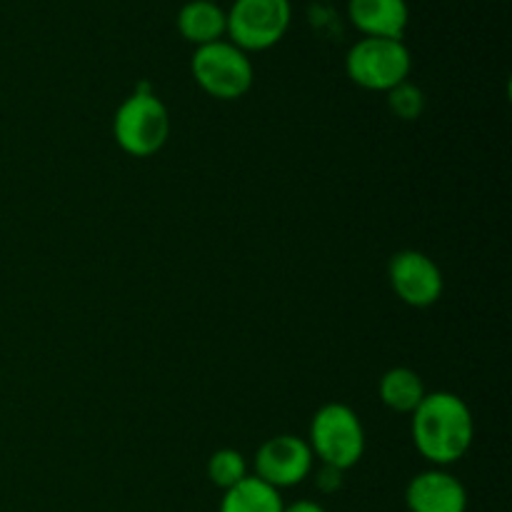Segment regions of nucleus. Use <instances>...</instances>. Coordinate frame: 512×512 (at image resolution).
Returning a JSON list of instances; mask_svg holds the SVG:
<instances>
[{
  "label": "nucleus",
  "instance_id": "nucleus-1",
  "mask_svg": "<svg viewBox=\"0 0 512 512\" xmlns=\"http://www.w3.org/2000/svg\"><path fill=\"white\" fill-rule=\"evenodd\" d=\"M413 443L415 450L433 468H448L460 463L473 448L475 420L460 395L448 390H435L423 398L413 410Z\"/></svg>",
  "mask_w": 512,
  "mask_h": 512
},
{
  "label": "nucleus",
  "instance_id": "nucleus-2",
  "mask_svg": "<svg viewBox=\"0 0 512 512\" xmlns=\"http://www.w3.org/2000/svg\"><path fill=\"white\" fill-rule=\"evenodd\" d=\"M113 138L133 158L160 153L170 138V113L163 100L148 88L133 90L115 110Z\"/></svg>",
  "mask_w": 512,
  "mask_h": 512
},
{
  "label": "nucleus",
  "instance_id": "nucleus-3",
  "mask_svg": "<svg viewBox=\"0 0 512 512\" xmlns=\"http://www.w3.org/2000/svg\"><path fill=\"white\" fill-rule=\"evenodd\" d=\"M308 445L325 468L345 473L365 455V428L350 405L328 403L310 420Z\"/></svg>",
  "mask_w": 512,
  "mask_h": 512
},
{
  "label": "nucleus",
  "instance_id": "nucleus-4",
  "mask_svg": "<svg viewBox=\"0 0 512 512\" xmlns=\"http://www.w3.org/2000/svg\"><path fill=\"white\" fill-rule=\"evenodd\" d=\"M345 70L360 88L388 93L410 78L413 55L403 40L363 38L345 55Z\"/></svg>",
  "mask_w": 512,
  "mask_h": 512
},
{
  "label": "nucleus",
  "instance_id": "nucleus-5",
  "mask_svg": "<svg viewBox=\"0 0 512 512\" xmlns=\"http://www.w3.org/2000/svg\"><path fill=\"white\" fill-rule=\"evenodd\" d=\"M190 70L195 83L215 100H238L253 88L255 73L248 53L225 40L200 45L190 60Z\"/></svg>",
  "mask_w": 512,
  "mask_h": 512
},
{
  "label": "nucleus",
  "instance_id": "nucleus-6",
  "mask_svg": "<svg viewBox=\"0 0 512 512\" xmlns=\"http://www.w3.org/2000/svg\"><path fill=\"white\" fill-rule=\"evenodd\" d=\"M290 20V0H235L230 13H225V33L245 53L265 50L283 40Z\"/></svg>",
  "mask_w": 512,
  "mask_h": 512
},
{
  "label": "nucleus",
  "instance_id": "nucleus-7",
  "mask_svg": "<svg viewBox=\"0 0 512 512\" xmlns=\"http://www.w3.org/2000/svg\"><path fill=\"white\" fill-rule=\"evenodd\" d=\"M313 460V450L305 438L275 435V438L265 440L255 453V478H260L275 490L295 488L310 478Z\"/></svg>",
  "mask_w": 512,
  "mask_h": 512
},
{
  "label": "nucleus",
  "instance_id": "nucleus-8",
  "mask_svg": "<svg viewBox=\"0 0 512 512\" xmlns=\"http://www.w3.org/2000/svg\"><path fill=\"white\" fill-rule=\"evenodd\" d=\"M388 280L400 303L430 308L443 298L445 280L438 263L420 250H400L388 263Z\"/></svg>",
  "mask_w": 512,
  "mask_h": 512
},
{
  "label": "nucleus",
  "instance_id": "nucleus-9",
  "mask_svg": "<svg viewBox=\"0 0 512 512\" xmlns=\"http://www.w3.org/2000/svg\"><path fill=\"white\" fill-rule=\"evenodd\" d=\"M405 505L410 512H465L468 490L445 468H430L410 480Z\"/></svg>",
  "mask_w": 512,
  "mask_h": 512
},
{
  "label": "nucleus",
  "instance_id": "nucleus-10",
  "mask_svg": "<svg viewBox=\"0 0 512 512\" xmlns=\"http://www.w3.org/2000/svg\"><path fill=\"white\" fill-rule=\"evenodd\" d=\"M348 15L365 38L403 40L408 28L405 0H350Z\"/></svg>",
  "mask_w": 512,
  "mask_h": 512
},
{
  "label": "nucleus",
  "instance_id": "nucleus-11",
  "mask_svg": "<svg viewBox=\"0 0 512 512\" xmlns=\"http://www.w3.org/2000/svg\"><path fill=\"white\" fill-rule=\"evenodd\" d=\"M178 30L188 43L208 45L223 38L225 13L213 0H190L178 13Z\"/></svg>",
  "mask_w": 512,
  "mask_h": 512
},
{
  "label": "nucleus",
  "instance_id": "nucleus-12",
  "mask_svg": "<svg viewBox=\"0 0 512 512\" xmlns=\"http://www.w3.org/2000/svg\"><path fill=\"white\" fill-rule=\"evenodd\" d=\"M283 508L285 503L280 490L270 488L255 475H248L238 485L225 490L218 512H283Z\"/></svg>",
  "mask_w": 512,
  "mask_h": 512
},
{
  "label": "nucleus",
  "instance_id": "nucleus-13",
  "mask_svg": "<svg viewBox=\"0 0 512 512\" xmlns=\"http://www.w3.org/2000/svg\"><path fill=\"white\" fill-rule=\"evenodd\" d=\"M378 393L385 408L400 415H410L420 403H423L428 390H425L423 378H420L415 370L390 368L388 373L380 378Z\"/></svg>",
  "mask_w": 512,
  "mask_h": 512
},
{
  "label": "nucleus",
  "instance_id": "nucleus-14",
  "mask_svg": "<svg viewBox=\"0 0 512 512\" xmlns=\"http://www.w3.org/2000/svg\"><path fill=\"white\" fill-rule=\"evenodd\" d=\"M248 475V460H245V455L240 450L220 448L210 455L208 480L215 488L223 490V493L233 488V485H238L240 480L248 478Z\"/></svg>",
  "mask_w": 512,
  "mask_h": 512
},
{
  "label": "nucleus",
  "instance_id": "nucleus-15",
  "mask_svg": "<svg viewBox=\"0 0 512 512\" xmlns=\"http://www.w3.org/2000/svg\"><path fill=\"white\" fill-rule=\"evenodd\" d=\"M388 108L393 110L395 118L418 120L425 110L423 90L415 83H410V80L395 85L393 90H388Z\"/></svg>",
  "mask_w": 512,
  "mask_h": 512
},
{
  "label": "nucleus",
  "instance_id": "nucleus-16",
  "mask_svg": "<svg viewBox=\"0 0 512 512\" xmlns=\"http://www.w3.org/2000/svg\"><path fill=\"white\" fill-rule=\"evenodd\" d=\"M283 512H328V510H325L320 503H315V500H298V503L293 505H285Z\"/></svg>",
  "mask_w": 512,
  "mask_h": 512
}]
</instances>
